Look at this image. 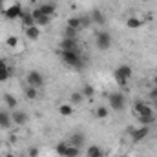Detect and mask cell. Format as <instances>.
Segmentation results:
<instances>
[{"instance_id":"obj_1","label":"cell","mask_w":157,"mask_h":157,"mask_svg":"<svg viewBox=\"0 0 157 157\" xmlns=\"http://www.w3.org/2000/svg\"><path fill=\"white\" fill-rule=\"evenodd\" d=\"M60 59H62L64 64H68L71 68H80L82 66L80 53H75V51H64V49H60Z\"/></svg>"},{"instance_id":"obj_2","label":"cell","mask_w":157,"mask_h":157,"mask_svg":"<svg viewBox=\"0 0 157 157\" xmlns=\"http://www.w3.org/2000/svg\"><path fill=\"white\" fill-rule=\"evenodd\" d=\"M22 13H24V9H22V4H20V2H13L11 6H7V7L2 11V15H4L7 20H17V18L22 17Z\"/></svg>"},{"instance_id":"obj_3","label":"cell","mask_w":157,"mask_h":157,"mask_svg":"<svg viewBox=\"0 0 157 157\" xmlns=\"http://www.w3.org/2000/svg\"><path fill=\"white\" fill-rule=\"evenodd\" d=\"M108 102H110V108L115 110V112L124 110V106H126V99H124L122 93H110L108 95Z\"/></svg>"},{"instance_id":"obj_4","label":"cell","mask_w":157,"mask_h":157,"mask_svg":"<svg viewBox=\"0 0 157 157\" xmlns=\"http://www.w3.org/2000/svg\"><path fill=\"white\" fill-rule=\"evenodd\" d=\"M95 42H97V48H99L101 51H106V49H110V46H112V37H110L108 31H99V33L95 35Z\"/></svg>"},{"instance_id":"obj_5","label":"cell","mask_w":157,"mask_h":157,"mask_svg":"<svg viewBox=\"0 0 157 157\" xmlns=\"http://www.w3.org/2000/svg\"><path fill=\"white\" fill-rule=\"evenodd\" d=\"M60 49L80 53V44H78V39H66V37H62V40H60Z\"/></svg>"},{"instance_id":"obj_6","label":"cell","mask_w":157,"mask_h":157,"mask_svg":"<svg viewBox=\"0 0 157 157\" xmlns=\"http://www.w3.org/2000/svg\"><path fill=\"white\" fill-rule=\"evenodd\" d=\"M26 82H28V86H33V88H37L39 90L40 86L44 84V77H42V73L40 71H29L28 75H26Z\"/></svg>"},{"instance_id":"obj_7","label":"cell","mask_w":157,"mask_h":157,"mask_svg":"<svg viewBox=\"0 0 157 157\" xmlns=\"http://www.w3.org/2000/svg\"><path fill=\"white\" fill-rule=\"evenodd\" d=\"M31 17H33V20H35V24H37L39 28H40V26H48V24L51 22V17H48V15H44V13L40 11L39 7L31 11Z\"/></svg>"},{"instance_id":"obj_8","label":"cell","mask_w":157,"mask_h":157,"mask_svg":"<svg viewBox=\"0 0 157 157\" xmlns=\"http://www.w3.org/2000/svg\"><path fill=\"white\" fill-rule=\"evenodd\" d=\"M133 110H135L137 117H139V115H152V106L146 104V102H143V101H137V102L133 104Z\"/></svg>"},{"instance_id":"obj_9","label":"cell","mask_w":157,"mask_h":157,"mask_svg":"<svg viewBox=\"0 0 157 157\" xmlns=\"http://www.w3.org/2000/svg\"><path fill=\"white\" fill-rule=\"evenodd\" d=\"M148 133H150V126H139V128H135V130L132 132V139H133L135 143H139V141H143L144 137H148Z\"/></svg>"},{"instance_id":"obj_10","label":"cell","mask_w":157,"mask_h":157,"mask_svg":"<svg viewBox=\"0 0 157 157\" xmlns=\"http://www.w3.org/2000/svg\"><path fill=\"white\" fill-rule=\"evenodd\" d=\"M90 18H91V22H95V24H99V26H102V24L106 22V17H104V13H102L101 9H93L91 15H90Z\"/></svg>"},{"instance_id":"obj_11","label":"cell","mask_w":157,"mask_h":157,"mask_svg":"<svg viewBox=\"0 0 157 157\" xmlns=\"http://www.w3.org/2000/svg\"><path fill=\"white\" fill-rule=\"evenodd\" d=\"M11 119H13V124H17V126H24L28 122V115L24 112H13Z\"/></svg>"},{"instance_id":"obj_12","label":"cell","mask_w":157,"mask_h":157,"mask_svg":"<svg viewBox=\"0 0 157 157\" xmlns=\"http://www.w3.org/2000/svg\"><path fill=\"white\" fill-rule=\"evenodd\" d=\"M24 31H26V37H28V39H31V40H37L40 37V28L37 26V24H33V26L26 28Z\"/></svg>"},{"instance_id":"obj_13","label":"cell","mask_w":157,"mask_h":157,"mask_svg":"<svg viewBox=\"0 0 157 157\" xmlns=\"http://www.w3.org/2000/svg\"><path fill=\"white\" fill-rule=\"evenodd\" d=\"M144 24V20H141L139 17H130L128 20H126V26L130 28V29H137V28H141Z\"/></svg>"},{"instance_id":"obj_14","label":"cell","mask_w":157,"mask_h":157,"mask_svg":"<svg viewBox=\"0 0 157 157\" xmlns=\"http://www.w3.org/2000/svg\"><path fill=\"white\" fill-rule=\"evenodd\" d=\"M115 71H119L122 77L128 78V80H130V78H132V75H133V70H132V66H128V64H122V66H119Z\"/></svg>"},{"instance_id":"obj_15","label":"cell","mask_w":157,"mask_h":157,"mask_svg":"<svg viewBox=\"0 0 157 157\" xmlns=\"http://www.w3.org/2000/svg\"><path fill=\"white\" fill-rule=\"evenodd\" d=\"M11 124H13L11 115L6 112H0V128H11Z\"/></svg>"},{"instance_id":"obj_16","label":"cell","mask_w":157,"mask_h":157,"mask_svg":"<svg viewBox=\"0 0 157 157\" xmlns=\"http://www.w3.org/2000/svg\"><path fill=\"white\" fill-rule=\"evenodd\" d=\"M68 144L78 146V148H80V146L84 144V135H82V133H73V135L70 137V143H68Z\"/></svg>"},{"instance_id":"obj_17","label":"cell","mask_w":157,"mask_h":157,"mask_svg":"<svg viewBox=\"0 0 157 157\" xmlns=\"http://www.w3.org/2000/svg\"><path fill=\"white\" fill-rule=\"evenodd\" d=\"M39 9L44 13V15H48V17H53V15H55V6H53V4H49V2H46V4H40Z\"/></svg>"},{"instance_id":"obj_18","label":"cell","mask_w":157,"mask_h":157,"mask_svg":"<svg viewBox=\"0 0 157 157\" xmlns=\"http://www.w3.org/2000/svg\"><path fill=\"white\" fill-rule=\"evenodd\" d=\"M20 22H22V26L24 28H29V26H33L35 24V20H33V17H31V13H22V17H20Z\"/></svg>"},{"instance_id":"obj_19","label":"cell","mask_w":157,"mask_h":157,"mask_svg":"<svg viewBox=\"0 0 157 157\" xmlns=\"http://www.w3.org/2000/svg\"><path fill=\"white\" fill-rule=\"evenodd\" d=\"M4 102H6V106H7L9 110H15V108H17V99H15L11 93H4Z\"/></svg>"},{"instance_id":"obj_20","label":"cell","mask_w":157,"mask_h":157,"mask_svg":"<svg viewBox=\"0 0 157 157\" xmlns=\"http://www.w3.org/2000/svg\"><path fill=\"white\" fill-rule=\"evenodd\" d=\"M18 44H20V40L17 35H9L7 39H6V46L9 48V49H17L18 48Z\"/></svg>"},{"instance_id":"obj_21","label":"cell","mask_w":157,"mask_h":157,"mask_svg":"<svg viewBox=\"0 0 157 157\" xmlns=\"http://www.w3.org/2000/svg\"><path fill=\"white\" fill-rule=\"evenodd\" d=\"M108 115H110L108 106H97V108H95V117L97 119H106Z\"/></svg>"},{"instance_id":"obj_22","label":"cell","mask_w":157,"mask_h":157,"mask_svg":"<svg viewBox=\"0 0 157 157\" xmlns=\"http://www.w3.org/2000/svg\"><path fill=\"white\" fill-rule=\"evenodd\" d=\"M139 122H141V126H150L152 122H155V115L152 113V115H139Z\"/></svg>"},{"instance_id":"obj_23","label":"cell","mask_w":157,"mask_h":157,"mask_svg":"<svg viewBox=\"0 0 157 157\" xmlns=\"http://www.w3.org/2000/svg\"><path fill=\"white\" fill-rule=\"evenodd\" d=\"M78 31L80 29H75V28H70V26H66V29H64V37L66 39H78Z\"/></svg>"},{"instance_id":"obj_24","label":"cell","mask_w":157,"mask_h":157,"mask_svg":"<svg viewBox=\"0 0 157 157\" xmlns=\"http://www.w3.org/2000/svg\"><path fill=\"white\" fill-rule=\"evenodd\" d=\"M59 113L64 115V117H70V115L73 113V106H71V104H60V106H59Z\"/></svg>"},{"instance_id":"obj_25","label":"cell","mask_w":157,"mask_h":157,"mask_svg":"<svg viewBox=\"0 0 157 157\" xmlns=\"http://www.w3.org/2000/svg\"><path fill=\"white\" fill-rule=\"evenodd\" d=\"M26 97H28L29 101L37 99V97H39V90H37V88H33V86H28V88H26Z\"/></svg>"},{"instance_id":"obj_26","label":"cell","mask_w":157,"mask_h":157,"mask_svg":"<svg viewBox=\"0 0 157 157\" xmlns=\"http://www.w3.org/2000/svg\"><path fill=\"white\" fill-rule=\"evenodd\" d=\"M78 154H80V148H78V146L68 144V150H66V155L64 157H78Z\"/></svg>"},{"instance_id":"obj_27","label":"cell","mask_w":157,"mask_h":157,"mask_svg":"<svg viewBox=\"0 0 157 157\" xmlns=\"http://www.w3.org/2000/svg\"><path fill=\"white\" fill-rule=\"evenodd\" d=\"M88 157H102V150L99 148V146H90L88 148Z\"/></svg>"},{"instance_id":"obj_28","label":"cell","mask_w":157,"mask_h":157,"mask_svg":"<svg viewBox=\"0 0 157 157\" xmlns=\"http://www.w3.org/2000/svg\"><path fill=\"white\" fill-rule=\"evenodd\" d=\"M80 91H82V95H84V97H93V95H95V88H93L91 84H86Z\"/></svg>"},{"instance_id":"obj_29","label":"cell","mask_w":157,"mask_h":157,"mask_svg":"<svg viewBox=\"0 0 157 157\" xmlns=\"http://www.w3.org/2000/svg\"><path fill=\"white\" fill-rule=\"evenodd\" d=\"M55 150H57V154H59L60 157H64L66 155V150H68V143H59Z\"/></svg>"},{"instance_id":"obj_30","label":"cell","mask_w":157,"mask_h":157,"mask_svg":"<svg viewBox=\"0 0 157 157\" xmlns=\"http://www.w3.org/2000/svg\"><path fill=\"white\" fill-rule=\"evenodd\" d=\"M82 99H84L82 91H75V93H71V102H73V104H80Z\"/></svg>"},{"instance_id":"obj_31","label":"cell","mask_w":157,"mask_h":157,"mask_svg":"<svg viewBox=\"0 0 157 157\" xmlns=\"http://www.w3.org/2000/svg\"><path fill=\"white\" fill-rule=\"evenodd\" d=\"M9 77H11V70H9V68H4V70H0V82H6Z\"/></svg>"},{"instance_id":"obj_32","label":"cell","mask_w":157,"mask_h":157,"mask_svg":"<svg viewBox=\"0 0 157 157\" xmlns=\"http://www.w3.org/2000/svg\"><path fill=\"white\" fill-rule=\"evenodd\" d=\"M113 77H115V82H117L119 86H126V84H128V78H124L119 71H115V75H113Z\"/></svg>"},{"instance_id":"obj_33","label":"cell","mask_w":157,"mask_h":157,"mask_svg":"<svg viewBox=\"0 0 157 157\" xmlns=\"http://www.w3.org/2000/svg\"><path fill=\"white\" fill-rule=\"evenodd\" d=\"M150 97H152L154 101H157V86H154V88L150 90Z\"/></svg>"},{"instance_id":"obj_34","label":"cell","mask_w":157,"mask_h":157,"mask_svg":"<svg viewBox=\"0 0 157 157\" xmlns=\"http://www.w3.org/2000/svg\"><path fill=\"white\" fill-rule=\"evenodd\" d=\"M39 155V148H29V157H37Z\"/></svg>"},{"instance_id":"obj_35","label":"cell","mask_w":157,"mask_h":157,"mask_svg":"<svg viewBox=\"0 0 157 157\" xmlns=\"http://www.w3.org/2000/svg\"><path fill=\"white\" fill-rule=\"evenodd\" d=\"M4 68H7V62H6V59H0V70H4Z\"/></svg>"},{"instance_id":"obj_36","label":"cell","mask_w":157,"mask_h":157,"mask_svg":"<svg viewBox=\"0 0 157 157\" xmlns=\"http://www.w3.org/2000/svg\"><path fill=\"white\" fill-rule=\"evenodd\" d=\"M6 157H17L15 154H6Z\"/></svg>"},{"instance_id":"obj_37","label":"cell","mask_w":157,"mask_h":157,"mask_svg":"<svg viewBox=\"0 0 157 157\" xmlns=\"http://www.w3.org/2000/svg\"><path fill=\"white\" fill-rule=\"evenodd\" d=\"M152 80H154V84H155V86H157V75H155V77H154V78H152Z\"/></svg>"},{"instance_id":"obj_38","label":"cell","mask_w":157,"mask_h":157,"mask_svg":"<svg viewBox=\"0 0 157 157\" xmlns=\"http://www.w3.org/2000/svg\"><path fill=\"white\" fill-rule=\"evenodd\" d=\"M139 2H150V0H139Z\"/></svg>"},{"instance_id":"obj_39","label":"cell","mask_w":157,"mask_h":157,"mask_svg":"<svg viewBox=\"0 0 157 157\" xmlns=\"http://www.w3.org/2000/svg\"><path fill=\"white\" fill-rule=\"evenodd\" d=\"M155 108H157V101H155Z\"/></svg>"},{"instance_id":"obj_40","label":"cell","mask_w":157,"mask_h":157,"mask_svg":"<svg viewBox=\"0 0 157 157\" xmlns=\"http://www.w3.org/2000/svg\"><path fill=\"white\" fill-rule=\"evenodd\" d=\"M110 2H112V0H110Z\"/></svg>"}]
</instances>
